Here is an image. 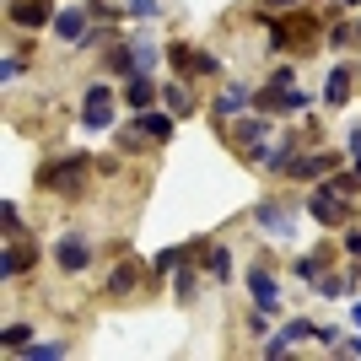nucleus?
<instances>
[{"instance_id":"f3484780","label":"nucleus","mask_w":361,"mask_h":361,"mask_svg":"<svg viewBox=\"0 0 361 361\" xmlns=\"http://www.w3.org/2000/svg\"><path fill=\"white\" fill-rule=\"evenodd\" d=\"M130 54H135V71H157V65H162V49L151 44V38H130Z\"/></svg>"},{"instance_id":"473e14b6","label":"nucleus","mask_w":361,"mask_h":361,"mask_svg":"<svg viewBox=\"0 0 361 361\" xmlns=\"http://www.w3.org/2000/svg\"><path fill=\"white\" fill-rule=\"evenodd\" d=\"M356 38H361V27H356Z\"/></svg>"},{"instance_id":"9d476101","label":"nucleus","mask_w":361,"mask_h":361,"mask_svg":"<svg viewBox=\"0 0 361 361\" xmlns=\"http://www.w3.org/2000/svg\"><path fill=\"white\" fill-rule=\"evenodd\" d=\"M173 124H178V114H151V108H140L135 114V135L140 140H167Z\"/></svg>"},{"instance_id":"f03ea898","label":"nucleus","mask_w":361,"mask_h":361,"mask_svg":"<svg viewBox=\"0 0 361 361\" xmlns=\"http://www.w3.org/2000/svg\"><path fill=\"white\" fill-rule=\"evenodd\" d=\"M87 157L81 151H71V157H54V162L38 173V183H44L49 195H81V178H87Z\"/></svg>"},{"instance_id":"6e6552de","label":"nucleus","mask_w":361,"mask_h":361,"mask_svg":"<svg viewBox=\"0 0 361 361\" xmlns=\"http://www.w3.org/2000/svg\"><path fill=\"white\" fill-rule=\"evenodd\" d=\"M11 22L16 27H49V22H54V6H49V0H11Z\"/></svg>"},{"instance_id":"7c9ffc66","label":"nucleus","mask_w":361,"mask_h":361,"mask_svg":"<svg viewBox=\"0 0 361 361\" xmlns=\"http://www.w3.org/2000/svg\"><path fill=\"white\" fill-rule=\"evenodd\" d=\"M334 6H361V0H334Z\"/></svg>"},{"instance_id":"f8f14e48","label":"nucleus","mask_w":361,"mask_h":361,"mask_svg":"<svg viewBox=\"0 0 361 361\" xmlns=\"http://www.w3.org/2000/svg\"><path fill=\"white\" fill-rule=\"evenodd\" d=\"M151 97H157V87H151V75H146V71H135L130 81H124V103L135 108V114H140V108H151Z\"/></svg>"},{"instance_id":"2eb2a0df","label":"nucleus","mask_w":361,"mask_h":361,"mask_svg":"<svg viewBox=\"0 0 361 361\" xmlns=\"http://www.w3.org/2000/svg\"><path fill=\"white\" fill-rule=\"evenodd\" d=\"M248 103H254V92H248V87H226L221 97H216V119H232V114H243Z\"/></svg>"},{"instance_id":"a211bd4d","label":"nucleus","mask_w":361,"mask_h":361,"mask_svg":"<svg viewBox=\"0 0 361 361\" xmlns=\"http://www.w3.org/2000/svg\"><path fill=\"white\" fill-rule=\"evenodd\" d=\"M162 97H167V108H173L178 119H183V114H195V92L183 87V81H167V87H162Z\"/></svg>"},{"instance_id":"7ed1b4c3","label":"nucleus","mask_w":361,"mask_h":361,"mask_svg":"<svg viewBox=\"0 0 361 361\" xmlns=\"http://www.w3.org/2000/svg\"><path fill=\"white\" fill-rule=\"evenodd\" d=\"M114 114H119L114 87H108V81L87 87V97H81V130H114Z\"/></svg>"},{"instance_id":"bb28decb","label":"nucleus","mask_w":361,"mask_h":361,"mask_svg":"<svg viewBox=\"0 0 361 361\" xmlns=\"http://www.w3.org/2000/svg\"><path fill=\"white\" fill-rule=\"evenodd\" d=\"M130 11L135 16H157V0H130Z\"/></svg>"},{"instance_id":"cd10ccee","label":"nucleus","mask_w":361,"mask_h":361,"mask_svg":"<svg viewBox=\"0 0 361 361\" xmlns=\"http://www.w3.org/2000/svg\"><path fill=\"white\" fill-rule=\"evenodd\" d=\"M345 248H350V259H361V232H345Z\"/></svg>"},{"instance_id":"4468645a","label":"nucleus","mask_w":361,"mask_h":361,"mask_svg":"<svg viewBox=\"0 0 361 361\" xmlns=\"http://www.w3.org/2000/svg\"><path fill=\"white\" fill-rule=\"evenodd\" d=\"M291 340H318V329H313V324H302V318H297V324H286V329L275 334V340H270V345H264V350H270V356H281V350H291Z\"/></svg>"},{"instance_id":"a878e982","label":"nucleus","mask_w":361,"mask_h":361,"mask_svg":"<svg viewBox=\"0 0 361 361\" xmlns=\"http://www.w3.org/2000/svg\"><path fill=\"white\" fill-rule=\"evenodd\" d=\"M22 356H38V361H49V356H65V350H60V345H27Z\"/></svg>"},{"instance_id":"39448f33","label":"nucleus","mask_w":361,"mask_h":361,"mask_svg":"<svg viewBox=\"0 0 361 361\" xmlns=\"http://www.w3.org/2000/svg\"><path fill=\"white\" fill-rule=\"evenodd\" d=\"M167 60H173V71H178V75H216V71H221V65H216V54H200L195 44H173V54H167Z\"/></svg>"},{"instance_id":"1a4fd4ad","label":"nucleus","mask_w":361,"mask_h":361,"mask_svg":"<svg viewBox=\"0 0 361 361\" xmlns=\"http://www.w3.org/2000/svg\"><path fill=\"white\" fill-rule=\"evenodd\" d=\"M87 16H92V11H75V6H71V11H60L49 27H54V38H60V44H87Z\"/></svg>"},{"instance_id":"412c9836","label":"nucleus","mask_w":361,"mask_h":361,"mask_svg":"<svg viewBox=\"0 0 361 361\" xmlns=\"http://www.w3.org/2000/svg\"><path fill=\"white\" fill-rule=\"evenodd\" d=\"M259 226H264V232H275V238H291V216L275 211V205H259Z\"/></svg>"},{"instance_id":"aec40b11","label":"nucleus","mask_w":361,"mask_h":361,"mask_svg":"<svg viewBox=\"0 0 361 361\" xmlns=\"http://www.w3.org/2000/svg\"><path fill=\"white\" fill-rule=\"evenodd\" d=\"M135 286H140V270H135V264H119V270L108 275V291H114V297H130Z\"/></svg>"},{"instance_id":"dca6fc26","label":"nucleus","mask_w":361,"mask_h":361,"mask_svg":"<svg viewBox=\"0 0 361 361\" xmlns=\"http://www.w3.org/2000/svg\"><path fill=\"white\" fill-rule=\"evenodd\" d=\"M264 135H270V119H264V114H254V119H243L238 130H232V140H238V146H259Z\"/></svg>"},{"instance_id":"c756f323","label":"nucleus","mask_w":361,"mask_h":361,"mask_svg":"<svg viewBox=\"0 0 361 361\" xmlns=\"http://www.w3.org/2000/svg\"><path fill=\"white\" fill-rule=\"evenodd\" d=\"M350 151H356V157H361V124H356V130H350Z\"/></svg>"},{"instance_id":"4be33fe9","label":"nucleus","mask_w":361,"mask_h":361,"mask_svg":"<svg viewBox=\"0 0 361 361\" xmlns=\"http://www.w3.org/2000/svg\"><path fill=\"white\" fill-rule=\"evenodd\" d=\"M205 264H211L216 281H226V275H232V248H211V254H205Z\"/></svg>"},{"instance_id":"423d86ee","label":"nucleus","mask_w":361,"mask_h":361,"mask_svg":"<svg viewBox=\"0 0 361 361\" xmlns=\"http://www.w3.org/2000/svg\"><path fill=\"white\" fill-rule=\"evenodd\" d=\"M334 167H340V151H313V157H297L286 173L291 178H334Z\"/></svg>"},{"instance_id":"5701e85b","label":"nucleus","mask_w":361,"mask_h":361,"mask_svg":"<svg viewBox=\"0 0 361 361\" xmlns=\"http://www.w3.org/2000/svg\"><path fill=\"white\" fill-rule=\"evenodd\" d=\"M27 345H32L27 324H6V350H27Z\"/></svg>"},{"instance_id":"0eeeda50","label":"nucleus","mask_w":361,"mask_h":361,"mask_svg":"<svg viewBox=\"0 0 361 361\" xmlns=\"http://www.w3.org/2000/svg\"><path fill=\"white\" fill-rule=\"evenodd\" d=\"M248 291H254L259 313H275V307H281V286H275V275L264 270V264H254V270H248Z\"/></svg>"},{"instance_id":"20e7f679","label":"nucleus","mask_w":361,"mask_h":361,"mask_svg":"<svg viewBox=\"0 0 361 361\" xmlns=\"http://www.w3.org/2000/svg\"><path fill=\"white\" fill-rule=\"evenodd\" d=\"M270 32H275V44H291V49H302V44H313L318 22H313L307 11H297V16H281V22H270Z\"/></svg>"},{"instance_id":"2f4dec72","label":"nucleus","mask_w":361,"mask_h":361,"mask_svg":"<svg viewBox=\"0 0 361 361\" xmlns=\"http://www.w3.org/2000/svg\"><path fill=\"white\" fill-rule=\"evenodd\" d=\"M356 324H361V302H356Z\"/></svg>"},{"instance_id":"f257e3e1","label":"nucleus","mask_w":361,"mask_h":361,"mask_svg":"<svg viewBox=\"0 0 361 361\" xmlns=\"http://www.w3.org/2000/svg\"><path fill=\"white\" fill-rule=\"evenodd\" d=\"M307 216H313L318 226H345L350 221V195L334 178H324L313 195H307Z\"/></svg>"},{"instance_id":"6ab92c4d","label":"nucleus","mask_w":361,"mask_h":361,"mask_svg":"<svg viewBox=\"0 0 361 361\" xmlns=\"http://www.w3.org/2000/svg\"><path fill=\"white\" fill-rule=\"evenodd\" d=\"M345 97H350V71L340 65V71H329V87H324V103H329V108H340Z\"/></svg>"},{"instance_id":"9b49d317","label":"nucleus","mask_w":361,"mask_h":361,"mask_svg":"<svg viewBox=\"0 0 361 361\" xmlns=\"http://www.w3.org/2000/svg\"><path fill=\"white\" fill-rule=\"evenodd\" d=\"M54 259H60V270H87V264H92V248H87V243H81V238H60V248H54Z\"/></svg>"},{"instance_id":"ddd939ff","label":"nucleus","mask_w":361,"mask_h":361,"mask_svg":"<svg viewBox=\"0 0 361 361\" xmlns=\"http://www.w3.org/2000/svg\"><path fill=\"white\" fill-rule=\"evenodd\" d=\"M32 259H38V254H32V243H27V238H22V243H11V248H6V259H0V275L11 281L16 270H32Z\"/></svg>"},{"instance_id":"b1692460","label":"nucleus","mask_w":361,"mask_h":361,"mask_svg":"<svg viewBox=\"0 0 361 361\" xmlns=\"http://www.w3.org/2000/svg\"><path fill=\"white\" fill-rule=\"evenodd\" d=\"M350 38H356V32H350V27H345V22H334V27H329V44H334V49H345V44H350Z\"/></svg>"},{"instance_id":"393cba45","label":"nucleus","mask_w":361,"mask_h":361,"mask_svg":"<svg viewBox=\"0 0 361 361\" xmlns=\"http://www.w3.org/2000/svg\"><path fill=\"white\" fill-rule=\"evenodd\" d=\"M297 275H302V281H318V254H307V259H297Z\"/></svg>"},{"instance_id":"c85d7f7f","label":"nucleus","mask_w":361,"mask_h":361,"mask_svg":"<svg viewBox=\"0 0 361 361\" xmlns=\"http://www.w3.org/2000/svg\"><path fill=\"white\" fill-rule=\"evenodd\" d=\"M259 6H270V11L275 6H281V11H297V0H259Z\"/></svg>"}]
</instances>
